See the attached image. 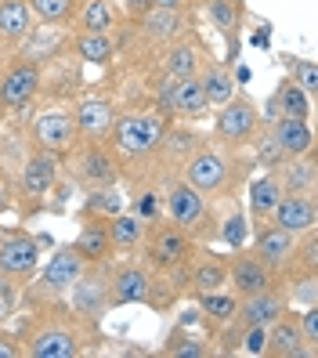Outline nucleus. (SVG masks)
Wrapping results in <instances>:
<instances>
[{
    "label": "nucleus",
    "instance_id": "a19ab883",
    "mask_svg": "<svg viewBox=\"0 0 318 358\" xmlns=\"http://www.w3.org/2000/svg\"><path fill=\"white\" fill-rule=\"evenodd\" d=\"M29 11L36 22H48V26H73V18L80 11L83 0H26Z\"/></svg>",
    "mask_w": 318,
    "mask_h": 358
},
{
    "label": "nucleus",
    "instance_id": "0eeeda50",
    "mask_svg": "<svg viewBox=\"0 0 318 358\" xmlns=\"http://www.w3.org/2000/svg\"><path fill=\"white\" fill-rule=\"evenodd\" d=\"M83 268H87V261L73 250V243L55 246L51 257L33 271V279L22 286V293H18V308L26 311V308H48V304L66 301L69 286L80 279Z\"/></svg>",
    "mask_w": 318,
    "mask_h": 358
},
{
    "label": "nucleus",
    "instance_id": "e433bc0d",
    "mask_svg": "<svg viewBox=\"0 0 318 358\" xmlns=\"http://www.w3.org/2000/svg\"><path fill=\"white\" fill-rule=\"evenodd\" d=\"M199 83H203V91L210 98V105H224L231 94L239 91V83H236V66H228V62H217V58H206V66L196 73Z\"/></svg>",
    "mask_w": 318,
    "mask_h": 358
},
{
    "label": "nucleus",
    "instance_id": "f704fd0d",
    "mask_svg": "<svg viewBox=\"0 0 318 358\" xmlns=\"http://www.w3.org/2000/svg\"><path fill=\"white\" fill-rule=\"evenodd\" d=\"M73 250L87 261V264H109L116 257V246L109 239L105 221H80V231L73 239Z\"/></svg>",
    "mask_w": 318,
    "mask_h": 358
},
{
    "label": "nucleus",
    "instance_id": "473e14b6",
    "mask_svg": "<svg viewBox=\"0 0 318 358\" xmlns=\"http://www.w3.org/2000/svg\"><path fill=\"white\" fill-rule=\"evenodd\" d=\"M123 26V11L113 0H83L76 18H73V33H120Z\"/></svg>",
    "mask_w": 318,
    "mask_h": 358
},
{
    "label": "nucleus",
    "instance_id": "a878e982",
    "mask_svg": "<svg viewBox=\"0 0 318 358\" xmlns=\"http://www.w3.org/2000/svg\"><path fill=\"white\" fill-rule=\"evenodd\" d=\"M188 297L196 301V311H199V322L206 326V336L214 341L217 329L228 326L231 319H236L239 311V297L231 293L228 286L224 289H203V293H188Z\"/></svg>",
    "mask_w": 318,
    "mask_h": 358
},
{
    "label": "nucleus",
    "instance_id": "58836bf2",
    "mask_svg": "<svg viewBox=\"0 0 318 358\" xmlns=\"http://www.w3.org/2000/svg\"><path fill=\"white\" fill-rule=\"evenodd\" d=\"M105 228H109V239L116 246V254H138L145 236H148V224L141 217H134L131 210H120L116 217L105 221Z\"/></svg>",
    "mask_w": 318,
    "mask_h": 358
},
{
    "label": "nucleus",
    "instance_id": "7ed1b4c3",
    "mask_svg": "<svg viewBox=\"0 0 318 358\" xmlns=\"http://www.w3.org/2000/svg\"><path fill=\"white\" fill-rule=\"evenodd\" d=\"M253 171H257V166H253L250 149L231 152V149H221V145L206 141L203 149H196L192 159L181 166V178L192 185L196 192H203L206 199L231 203V199H239L246 181L253 178Z\"/></svg>",
    "mask_w": 318,
    "mask_h": 358
},
{
    "label": "nucleus",
    "instance_id": "5701e85b",
    "mask_svg": "<svg viewBox=\"0 0 318 358\" xmlns=\"http://www.w3.org/2000/svg\"><path fill=\"white\" fill-rule=\"evenodd\" d=\"M210 58V48L196 33H188L174 44L159 48V76H196Z\"/></svg>",
    "mask_w": 318,
    "mask_h": 358
},
{
    "label": "nucleus",
    "instance_id": "f8f14e48",
    "mask_svg": "<svg viewBox=\"0 0 318 358\" xmlns=\"http://www.w3.org/2000/svg\"><path fill=\"white\" fill-rule=\"evenodd\" d=\"M44 246H48V239L44 236H33L26 224L0 228V275L22 289L33 279V271L40 268Z\"/></svg>",
    "mask_w": 318,
    "mask_h": 358
},
{
    "label": "nucleus",
    "instance_id": "f3484780",
    "mask_svg": "<svg viewBox=\"0 0 318 358\" xmlns=\"http://www.w3.org/2000/svg\"><path fill=\"white\" fill-rule=\"evenodd\" d=\"M120 113L116 98L98 94V91H83L73 101V116H76V134L80 141H105V134L113 131V120Z\"/></svg>",
    "mask_w": 318,
    "mask_h": 358
},
{
    "label": "nucleus",
    "instance_id": "7c9ffc66",
    "mask_svg": "<svg viewBox=\"0 0 318 358\" xmlns=\"http://www.w3.org/2000/svg\"><path fill=\"white\" fill-rule=\"evenodd\" d=\"M127 210L134 217H141L148 228L159 224L166 217V206H163V185L152 181V178H141V181H131L127 185Z\"/></svg>",
    "mask_w": 318,
    "mask_h": 358
},
{
    "label": "nucleus",
    "instance_id": "1a4fd4ad",
    "mask_svg": "<svg viewBox=\"0 0 318 358\" xmlns=\"http://www.w3.org/2000/svg\"><path fill=\"white\" fill-rule=\"evenodd\" d=\"M210 116H214V120H210V141L221 145V149H231V152L250 149L253 138L264 131L261 105L253 101L250 94H243V91H236L224 105H217Z\"/></svg>",
    "mask_w": 318,
    "mask_h": 358
},
{
    "label": "nucleus",
    "instance_id": "dca6fc26",
    "mask_svg": "<svg viewBox=\"0 0 318 358\" xmlns=\"http://www.w3.org/2000/svg\"><path fill=\"white\" fill-rule=\"evenodd\" d=\"M131 26V36H138L141 44H152V48H166L174 40L196 33V11H178V8H148L138 22H127Z\"/></svg>",
    "mask_w": 318,
    "mask_h": 358
},
{
    "label": "nucleus",
    "instance_id": "37998d69",
    "mask_svg": "<svg viewBox=\"0 0 318 358\" xmlns=\"http://www.w3.org/2000/svg\"><path fill=\"white\" fill-rule=\"evenodd\" d=\"M282 286H286L289 308H311V304H318V271H301V275H289Z\"/></svg>",
    "mask_w": 318,
    "mask_h": 358
},
{
    "label": "nucleus",
    "instance_id": "49530a36",
    "mask_svg": "<svg viewBox=\"0 0 318 358\" xmlns=\"http://www.w3.org/2000/svg\"><path fill=\"white\" fill-rule=\"evenodd\" d=\"M18 293H22V289L0 275V326H8L15 315H18Z\"/></svg>",
    "mask_w": 318,
    "mask_h": 358
},
{
    "label": "nucleus",
    "instance_id": "4468645a",
    "mask_svg": "<svg viewBox=\"0 0 318 358\" xmlns=\"http://www.w3.org/2000/svg\"><path fill=\"white\" fill-rule=\"evenodd\" d=\"M66 308L76 311L87 322H105V315L116 311L113 304V286H109V268L105 264H87L80 279L66 293Z\"/></svg>",
    "mask_w": 318,
    "mask_h": 358
},
{
    "label": "nucleus",
    "instance_id": "ddd939ff",
    "mask_svg": "<svg viewBox=\"0 0 318 358\" xmlns=\"http://www.w3.org/2000/svg\"><path fill=\"white\" fill-rule=\"evenodd\" d=\"M44 91V66L29 58H15L0 69V116H18L33 109Z\"/></svg>",
    "mask_w": 318,
    "mask_h": 358
},
{
    "label": "nucleus",
    "instance_id": "bb28decb",
    "mask_svg": "<svg viewBox=\"0 0 318 358\" xmlns=\"http://www.w3.org/2000/svg\"><path fill=\"white\" fill-rule=\"evenodd\" d=\"M69 55L80 66L105 69V66H113V58L120 55V33H73L69 36Z\"/></svg>",
    "mask_w": 318,
    "mask_h": 358
},
{
    "label": "nucleus",
    "instance_id": "2eb2a0df",
    "mask_svg": "<svg viewBox=\"0 0 318 358\" xmlns=\"http://www.w3.org/2000/svg\"><path fill=\"white\" fill-rule=\"evenodd\" d=\"M210 138L203 131H196L192 123H181V120H171V127L163 134V145H159V156H156V171H152V181H171V178H181V166L192 159L196 149H203Z\"/></svg>",
    "mask_w": 318,
    "mask_h": 358
},
{
    "label": "nucleus",
    "instance_id": "20e7f679",
    "mask_svg": "<svg viewBox=\"0 0 318 358\" xmlns=\"http://www.w3.org/2000/svg\"><path fill=\"white\" fill-rule=\"evenodd\" d=\"M105 268H109V286H113V304L116 308L145 304V308L166 315L181 301L178 286L166 275H159V271H152L138 254H123V257L116 254Z\"/></svg>",
    "mask_w": 318,
    "mask_h": 358
},
{
    "label": "nucleus",
    "instance_id": "c03bdc74",
    "mask_svg": "<svg viewBox=\"0 0 318 358\" xmlns=\"http://www.w3.org/2000/svg\"><path fill=\"white\" fill-rule=\"evenodd\" d=\"M286 69H289V80L315 101V94H318V66L315 62L311 58H293V62H286Z\"/></svg>",
    "mask_w": 318,
    "mask_h": 358
},
{
    "label": "nucleus",
    "instance_id": "39448f33",
    "mask_svg": "<svg viewBox=\"0 0 318 358\" xmlns=\"http://www.w3.org/2000/svg\"><path fill=\"white\" fill-rule=\"evenodd\" d=\"M196 254H199V243L188 236V231H181L174 221H166V217L148 228V236H145V243L138 250V257L152 271H159V275L171 279L181 297H188V264H192Z\"/></svg>",
    "mask_w": 318,
    "mask_h": 358
},
{
    "label": "nucleus",
    "instance_id": "a18cd8bd",
    "mask_svg": "<svg viewBox=\"0 0 318 358\" xmlns=\"http://www.w3.org/2000/svg\"><path fill=\"white\" fill-rule=\"evenodd\" d=\"M264 348H268V326H246L239 336V355L264 358Z\"/></svg>",
    "mask_w": 318,
    "mask_h": 358
},
{
    "label": "nucleus",
    "instance_id": "aec40b11",
    "mask_svg": "<svg viewBox=\"0 0 318 358\" xmlns=\"http://www.w3.org/2000/svg\"><path fill=\"white\" fill-rule=\"evenodd\" d=\"M69 26H48V22H36L29 29V36L15 48V58H29L36 66H51L55 58L69 55Z\"/></svg>",
    "mask_w": 318,
    "mask_h": 358
},
{
    "label": "nucleus",
    "instance_id": "412c9836",
    "mask_svg": "<svg viewBox=\"0 0 318 358\" xmlns=\"http://www.w3.org/2000/svg\"><path fill=\"white\" fill-rule=\"evenodd\" d=\"M199 11L206 15V22L224 36V44H228V66H236L239 44H243V26H246V0H206Z\"/></svg>",
    "mask_w": 318,
    "mask_h": 358
},
{
    "label": "nucleus",
    "instance_id": "3c124183",
    "mask_svg": "<svg viewBox=\"0 0 318 358\" xmlns=\"http://www.w3.org/2000/svg\"><path fill=\"white\" fill-rule=\"evenodd\" d=\"M152 8H178V11H199L196 0H152Z\"/></svg>",
    "mask_w": 318,
    "mask_h": 358
},
{
    "label": "nucleus",
    "instance_id": "2f4dec72",
    "mask_svg": "<svg viewBox=\"0 0 318 358\" xmlns=\"http://www.w3.org/2000/svg\"><path fill=\"white\" fill-rule=\"evenodd\" d=\"M279 178L282 192H301V196H318V156L304 152V156H289L279 171H271Z\"/></svg>",
    "mask_w": 318,
    "mask_h": 358
},
{
    "label": "nucleus",
    "instance_id": "423d86ee",
    "mask_svg": "<svg viewBox=\"0 0 318 358\" xmlns=\"http://www.w3.org/2000/svg\"><path fill=\"white\" fill-rule=\"evenodd\" d=\"M163 206H166V221H174L181 231H188L199 246H214L217 243V217H221V203L206 199L196 192L185 178L163 181Z\"/></svg>",
    "mask_w": 318,
    "mask_h": 358
},
{
    "label": "nucleus",
    "instance_id": "9b49d317",
    "mask_svg": "<svg viewBox=\"0 0 318 358\" xmlns=\"http://www.w3.org/2000/svg\"><path fill=\"white\" fill-rule=\"evenodd\" d=\"M80 141L76 134V116H73V101H51L44 105L26 127V149L36 152H51V156H66L73 145Z\"/></svg>",
    "mask_w": 318,
    "mask_h": 358
},
{
    "label": "nucleus",
    "instance_id": "cd10ccee",
    "mask_svg": "<svg viewBox=\"0 0 318 358\" xmlns=\"http://www.w3.org/2000/svg\"><path fill=\"white\" fill-rule=\"evenodd\" d=\"M228 286V257L210 246H199V254L188 264V293L224 289Z\"/></svg>",
    "mask_w": 318,
    "mask_h": 358
},
{
    "label": "nucleus",
    "instance_id": "c9c22d12",
    "mask_svg": "<svg viewBox=\"0 0 318 358\" xmlns=\"http://www.w3.org/2000/svg\"><path fill=\"white\" fill-rule=\"evenodd\" d=\"M268 134L279 141V149L286 156H304L315 152V131L311 120H293V116H279L275 123H268Z\"/></svg>",
    "mask_w": 318,
    "mask_h": 358
},
{
    "label": "nucleus",
    "instance_id": "8fccbe9b",
    "mask_svg": "<svg viewBox=\"0 0 318 358\" xmlns=\"http://www.w3.org/2000/svg\"><path fill=\"white\" fill-rule=\"evenodd\" d=\"M148 8H152V0H123V22H138V18L148 11Z\"/></svg>",
    "mask_w": 318,
    "mask_h": 358
},
{
    "label": "nucleus",
    "instance_id": "ea45409f",
    "mask_svg": "<svg viewBox=\"0 0 318 358\" xmlns=\"http://www.w3.org/2000/svg\"><path fill=\"white\" fill-rule=\"evenodd\" d=\"M217 243H224L228 250H239L250 243V214L243 210L239 199L221 203V217H217Z\"/></svg>",
    "mask_w": 318,
    "mask_h": 358
},
{
    "label": "nucleus",
    "instance_id": "f257e3e1",
    "mask_svg": "<svg viewBox=\"0 0 318 358\" xmlns=\"http://www.w3.org/2000/svg\"><path fill=\"white\" fill-rule=\"evenodd\" d=\"M15 336L22 344L26 358H80L94 355L105 344L101 322H87L76 311L66 308V301L48 308H26L18 315Z\"/></svg>",
    "mask_w": 318,
    "mask_h": 358
},
{
    "label": "nucleus",
    "instance_id": "09e8293b",
    "mask_svg": "<svg viewBox=\"0 0 318 358\" xmlns=\"http://www.w3.org/2000/svg\"><path fill=\"white\" fill-rule=\"evenodd\" d=\"M11 174H15V171H8V166L0 163V217H4V210H11V203H15V188H11Z\"/></svg>",
    "mask_w": 318,
    "mask_h": 358
},
{
    "label": "nucleus",
    "instance_id": "c756f323",
    "mask_svg": "<svg viewBox=\"0 0 318 358\" xmlns=\"http://www.w3.org/2000/svg\"><path fill=\"white\" fill-rule=\"evenodd\" d=\"M282 199V185L271 171H264L261 178H250L246 181V214L250 224H268L271 221V210L279 206Z\"/></svg>",
    "mask_w": 318,
    "mask_h": 358
},
{
    "label": "nucleus",
    "instance_id": "c85d7f7f",
    "mask_svg": "<svg viewBox=\"0 0 318 358\" xmlns=\"http://www.w3.org/2000/svg\"><path fill=\"white\" fill-rule=\"evenodd\" d=\"M36 18L26 0H0V55H15V48L29 36Z\"/></svg>",
    "mask_w": 318,
    "mask_h": 358
},
{
    "label": "nucleus",
    "instance_id": "f03ea898",
    "mask_svg": "<svg viewBox=\"0 0 318 358\" xmlns=\"http://www.w3.org/2000/svg\"><path fill=\"white\" fill-rule=\"evenodd\" d=\"M166 127H171V120H166L159 109H152V105H134V109L116 113L113 131L105 134V145L113 149V156L120 163L123 185L152 178Z\"/></svg>",
    "mask_w": 318,
    "mask_h": 358
},
{
    "label": "nucleus",
    "instance_id": "b1692460",
    "mask_svg": "<svg viewBox=\"0 0 318 358\" xmlns=\"http://www.w3.org/2000/svg\"><path fill=\"white\" fill-rule=\"evenodd\" d=\"M264 358H318V351H311L304 344V333H301V326H296V311L293 308L268 326Z\"/></svg>",
    "mask_w": 318,
    "mask_h": 358
},
{
    "label": "nucleus",
    "instance_id": "a211bd4d",
    "mask_svg": "<svg viewBox=\"0 0 318 358\" xmlns=\"http://www.w3.org/2000/svg\"><path fill=\"white\" fill-rule=\"evenodd\" d=\"M250 239H253V254H257V257L271 268V275L282 282L286 271H289V261H293L296 236H293V231L275 228V224L268 221V224H250Z\"/></svg>",
    "mask_w": 318,
    "mask_h": 358
},
{
    "label": "nucleus",
    "instance_id": "393cba45",
    "mask_svg": "<svg viewBox=\"0 0 318 358\" xmlns=\"http://www.w3.org/2000/svg\"><path fill=\"white\" fill-rule=\"evenodd\" d=\"M271 224L301 236L308 228H318V196H301V192H282L279 206L271 210Z\"/></svg>",
    "mask_w": 318,
    "mask_h": 358
},
{
    "label": "nucleus",
    "instance_id": "6e6552de",
    "mask_svg": "<svg viewBox=\"0 0 318 358\" xmlns=\"http://www.w3.org/2000/svg\"><path fill=\"white\" fill-rule=\"evenodd\" d=\"M62 178V159L51 156V152H36V149H26V159L15 166L11 174V188H15V203L18 206V217L22 224L44 210V199L51 196V188L58 185Z\"/></svg>",
    "mask_w": 318,
    "mask_h": 358
},
{
    "label": "nucleus",
    "instance_id": "4be33fe9",
    "mask_svg": "<svg viewBox=\"0 0 318 358\" xmlns=\"http://www.w3.org/2000/svg\"><path fill=\"white\" fill-rule=\"evenodd\" d=\"M289 311V297H286V286L282 282H271L250 297H239V311H236V322L239 326H271L279 315Z\"/></svg>",
    "mask_w": 318,
    "mask_h": 358
},
{
    "label": "nucleus",
    "instance_id": "de8ad7c7",
    "mask_svg": "<svg viewBox=\"0 0 318 358\" xmlns=\"http://www.w3.org/2000/svg\"><path fill=\"white\" fill-rule=\"evenodd\" d=\"M296 326H301V333H304V344L311 351H318V304L296 311Z\"/></svg>",
    "mask_w": 318,
    "mask_h": 358
},
{
    "label": "nucleus",
    "instance_id": "72a5a7b5",
    "mask_svg": "<svg viewBox=\"0 0 318 358\" xmlns=\"http://www.w3.org/2000/svg\"><path fill=\"white\" fill-rule=\"evenodd\" d=\"M120 210H127V188L123 181L116 185H101V188H87L83 192V206H80V221H109Z\"/></svg>",
    "mask_w": 318,
    "mask_h": 358
},
{
    "label": "nucleus",
    "instance_id": "79ce46f5",
    "mask_svg": "<svg viewBox=\"0 0 318 358\" xmlns=\"http://www.w3.org/2000/svg\"><path fill=\"white\" fill-rule=\"evenodd\" d=\"M275 105H279V116H293V120H311V98L301 91V87H296V83L286 76L282 83H279V87H275Z\"/></svg>",
    "mask_w": 318,
    "mask_h": 358
},
{
    "label": "nucleus",
    "instance_id": "4c0bfd02",
    "mask_svg": "<svg viewBox=\"0 0 318 358\" xmlns=\"http://www.w3.org/2000/svg\"><path fill=\"white\" fill-rule=\"evenodd\" d=\"M156 355H163V358H214L217 348H214L210 336H192L178 322L171 333H166V341H163V348Z\"/></svg>",
    "mask_w": 318,
    "mask_h": 358
},
{
    "label": "nucleus",
    "instance_id": "6ab92c4d",
    "mask_svg": "<svg viewBox=\"0 0 318 358\" xmlns=\"http://www.w3.org/2000/svg\"><path fill=\"white\" fill-rule=\"evenodd\" d=\"M271 282H279L271 275V268L253 254V246H239L228 254V289L236 293V297H250V293H257Z\"/></svg>",
    "mask_w": 318,
    "mask_h": 358
},
{
    "label": "nucleus",
    "instance_id": "9d476101",
    "mask_svg": "<svg viewBox=\"0 0 318 358\" xmlns=\"http://www.w3.org/2000/svg\"><path fill=\"white\" fill-rule=\"evenodd\" d=\"M62 174H66L69 185L80 188V192L123 181L120 178V163H116L113 149L105 141H76L73 149L62 156Z\"/></svg>",
    "mask_w": 318,
    "mask_h": 358
},
{
    "label": "nucleus",
    "instance_id": "603ef678",
    "mask_svg": "<svg viewBox=\"0 0 318 358\" xmlns=\"http://www.w3.org/2000/svg\"><path fill=\"white\" fill-rule=\"evenodd\" d=\"M196 4H199V8H203V4H206V0H196Z\"/></svg>",
    "mask_w": 318,
    "mask_h": 358
}]
</instances>
